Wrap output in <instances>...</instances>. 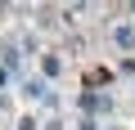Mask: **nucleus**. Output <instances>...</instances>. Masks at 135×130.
Here are the masks:
<instances>
[{
  "label": "nucleus",
  "instance_id": "f257e3e1",
  "mask_svg": "<svg viewBox=\"0 0 135 130\" xmlns=\"http://www.w3.org/2000/svg\"><path fill=\"white\" fill-rule=\"evenodd\" d=\"M23 94H27V99H50V85H45V81H27Z\"/></svg>",
  "mask_w": 135,
  "mask_h": 130
},
{
  "label": "nucleus",
  "instance_id": "f03ea898",
  "mask_svg": "<svg viewBox=\"0 0 135 130\" xmlns=\"http://www.w3.org/2000/svg\"><path fill=\"white\" fill-rule=\"evenodd\" d=\"M81 108H86V112H99V108L108 112V99H99V94L90 90V94H81Z\"/></svg>",
  "mask_w": 135,
  "mask_h": 130
},
{
  "label": "nucleus",
  "instance_id": "7ed1b4c3",
  "mask_svg": "<svg viewBox=\"0 0 135 130\" xmlns=\"http://www.w3.org/2000/svg\"><path fill=\"white\" fill-rule=\"evenodd\" d=\"M113 40H117L122 49H135V27H117V32H113Z\"/></svg>",
  "mask_w": 135,
  "mask_h": 130
},
{
  "label": "nucleus",
  "instance_id": "20e7f679",
  "mask_svg": "<svg viewBox=\"0 0 135 130\" xmlns=\"http://www.w3.org/2000/svg\"><path fill=\"white\" fill-rule=\"evenodd\" d=\"M41 72H45V76H59V72H63L59 54H45V58H41Z\"/></svg>",
  "mask_w": 135,
  "mask_h": 130
},
{
  "label": "nucleus",
  "instance_id": "39448f33",
  "mask_svg": "<svg viewBox=\"0 0 135 130\" xmlns=\"http://www.w3.org/2000/svg\"><path fill=\"white\" fill-rule=\"evenodd\" d=\"M131 14H135V5H131Z\"/></svg>",
  "mask_w": 135,
  "mask_h": 130
}]
</instances>
